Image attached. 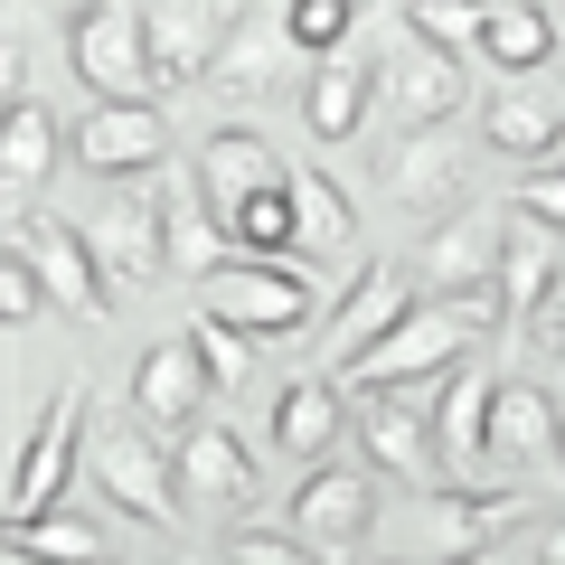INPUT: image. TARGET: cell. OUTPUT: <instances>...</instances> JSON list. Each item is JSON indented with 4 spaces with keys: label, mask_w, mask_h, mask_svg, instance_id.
Wrapping results in <instances>:
<instances>
[{
    "label": "cell",
    "mask_w": 565,
    "mask_h": 565,
    "mask_svg": "<svg viewBox=\"0 0 565 565\" xmlns=\"http://www.w3.org/2000/svg\"><path fill=\"white\" fill-rule=\"evenodd\" d=\"M490 462H556V396L527 377H500V405H490Z\"/></svg>",
    "instance_id": "30"
},
{
    "label": "cell",
    "mask_w": 565,
    "mask_h": 565,
    "mask_svg": "<svg viewBox=\"0 0 565 565\" xmlns=\"http://www.w3.org/2000/svg\"><path fill=\"white\" fill-rule=\"evenodd\" d=\"M396 20L415 29V39L452 47V57H481V0H405Z\"/></svg>",
    "instance_id": "34"
},
{
    "label": "cell",
    "mask_w": 565,
    "mask_h": 565,
    "mask_svg": "<svg viewBox=\"0 0 565 565\" xmlns=\"http://www.w3.org/2000/svg\"><path fill=\"white\" fill-rule=\"evenodd\" d=\"M85 444H95V377H66L57 396H47L39 434L20 444V462H10V490H0V509L10 519H39V509L66 500V481L85 471Z\"/></svg>",
    "instance_id": "6"
},
{
    "label": "cell",
    "mask_w": 565,
    "mask_h": 565,
    "mask_svg": "<svg viewBox=\"0 0 565 565\" xmlns=\"http://www.w3.org/2000/svg\"><path fill=\"white\" fill-rule=\"evenodd\" d=\"M180 490H189V519L255 509V452H245L217 415H199V424L180 434Z\"/></svg>",
    "instance_id": "19"
},
{
    "label": "cell",
    "mask_w": 565,
    "mask_h": 565,
    "mask_svg": "<svg viewBox=\"0 0 565 565\" xmlns=\"http://www.w3.org/2000/svg\"><path fill=\"white\" fill-rule=\"evenodd\" d=\"M189 340H199V359H207V377H217V396H236V386L255 377V349H264V340H245L236 321L199 311V321H189Z\"/></svg>",
    "instance_id": "35"
},
{
    "label": "cell",
    "mask_w": 565,
    "mask_h": 565,
    "mask_svg": "<svg viewBox=\"0 0 565 565\" xmlns=\"http://www.w3.org/2000/svg\"><path fill=\"white\" fill-rule=\"evenodd\" d=\"M377 95L396 104L405 122H452V114L471 104V76H462V57H452V47L396 29V39L377 47Z\"/></svg>",
    "instance_id": "14"
},
{
    "label": "cell",
    "mask_w": 565,
    "mask_h": 565,
    "mask_svg": "<svg viewBox=\"0 0 565 565\" xmlns=\"http://www.w3.org/2000/svg\"><path fill=\"white\" fill-rule=\"evenodd\" d=\"M207 396H217V377H207V359H199V340H161V349H141V367H132V415L151 424V434H189V424L207 415Z\"/></svg>",
    "instance_id": "17"
},
{
    "label": "cell",
    "mask_w": 565,
    "mask_h": 565,
    "mask_svg": "<svg viewBox=\"0 0 565 565\" xmlns=\"http://www.w3.org/2000/svg\"><path fill=\"white\" fill-rule=\"evenodd\" d=\"M189 170H199V189L217 199L226 236H236V207H245V199H264L274 180H292V161H282L274 141L255 132V122H226V132H207V141H199V161H189Z\"/></svg>",
    "instance_id": "20"
},
{
    "label": "cell",
    "mask_w": 565,
    "mask_h": 565,
    "mask_svg": "<svg viewBox=\"0 0 565 565\" xmlns=\"http://www.w3.org/2000/svg\"><path fill=\"white\" fill-rule=\"evenodd\" d=\"M217 565H321V556H311V546L292 537V527H282V519H274V527H264V519H245L236 537L217 546Z\"/></svg>",
    "instance_id": "37"
},
{
    "label": "cell",
    "mask_w": 565,
    "mask_h": 565,
    "mask_svg": "<svg viewBox=\"0 0 565 565\" xmlns=\"http://www.w3.org/2000/svg\"><path fill=\"white\" fill-rule=\"evenodd\" d=\"M546 161H556V170H565V132H556V151H546Z\"/></svg>",
    "instance_id": "44"
},
{
    "label": "cell",
    "mask_w": 565,
    "mask_h": 565,
    "mask_svg": "<svg viewBox=\"0 0 565 565\" xmlns=\"http://www.w3.org/2000/svg\"><path fill=\"white\" fill-rule=\"evenodd\" d=\"M444 377H415V386H359V444L377 471L396 481H452L444 462Z\"/></svg>",
    "instance_id": "7"
},
{
    "label": "cell",
    "mask_w": 565,
    "mask_h": 565,
    "mask_svg": "<svg viewBox=\"0 0 565 565\" xmlns=\"http://www.w3.org/2000/svg\"><path fill=\"white\" fill-rule=\"evenodd\" d=\"M10 245L39 264L57 321H104V311H114V274H104L95 236H85L76 217H57V207H47V217H20V226H10Z\"/></svg>",
    "instance_id": "10"
},
{
    "label": "cell",
    "mask_w": 565,
    "mask_h": 565,
    "mask_svg": "<svg viewBox=\"0 0 565 565\" xmlns=\"http://www.w3.org/2000/svg\"><path fill=\"white\" fill-rule=\"evenodd\" d=\"M556 481H565V396H556Z\"/></svg>",
    "instance_id": "42"
},
{
    "label": "cell",
    "mask_w": 565,
    "mask_h": 565,
    "mask_svg": "<svg viewBox=\"0 0 565 565\" xmlns=\"http://www.w3.org/2000/svg\"><path fill=\"white\" fill-rule=\"evenodd\" d=\"M405 311H415V274H405V264H377V255H367L359 274H349L340 321L321 330V367H330V377H349V367H359L367 349H377L386 330L405 321Z\"/></svg>",
    "instance_id": "16"
},
{
    "label": "cell",
    "mask_w": 565,
    "mask_h": 565,
    "mask_svg": "<svg viewBox=\"0 0 565 565\" xmlns=\"http://www.w3.org/2000/svg\"><path fill=\"white\" fill-rule=\"evenodd\" d=\"M0 104H29V39L20 29L0 39Z\"/></svg>",
    "instance_id": "39"
},
{
    "label": "cell",
    "mask_w": 565,
    "mask_h": 565,
    "mask_svg": "<svg viewBox=\"0 0 565 565\" xmlns=\"http://www.w3.org/2000/svg\"><path fill=\"white\" fill-rule=\"evenodd\" d=\"M161 199H170V274L207 282L226 255H236V236H226L217 199L199 189V170H161Z\"/></svg>",
    "instance_id": "24"
},
{
    "label": "cell",
    "mask_w": 565,
    "mask_h": 565,
    "mask_svg": "<svg viewBox=\"0 0 565 565\" xmlns=\"http://www.w3.org/2000/svg\"><path fill=\"white\" fill-rule=\"evenodd\" d=\"M292 199H302V245H292V255L302 264H349V274H359V207H349V189L330 180V170H302L292 161Z\"/></svg>",
    "instance_id": "28"
},
{
    "label": "cell",
    "mask_w": 565,
    "mask_h": 565,
    "mask_svg": "<svg viewBox=\"0 0 565 565\" xmlns=\"http://www.w3.org/2000/svg\"><path fill=\"white\" fill-rule=\"evenodd\" d=\"M85 481H95V490H104V509H122L132 527H161V537H180V527H189L180 444H161L141 415L95 424V444H85Z\"/></svg>",
    "instance_id": "2"
},
{
    "label": "cell",
    "mask_w": 565,
    "mask_h": 565,
    "mask_svg": "<svg viewBox=\"0 0 565 565\" xmlns=\"http://www.w3.org/2000/svg\"><path fill=\"white\" fill-rule=\"evenodd\" d=\"M481 565H490V556H481Z\"/></svg>",
    "instance_id": "45"
},
{
    "label": "cell",
    "mask_w": 565,
    "mask_h": 565,
    "mask_svg": "<svg viewBox=\"0 0 565 565\" xmlns=\"http://www.w3.org/2000/svg\"><path fill=\"white\" fill-rule=\"evenodd\" d=\"M66 151L95 180H151V170H170V122H161V104H85Z\"/></svg>",
    "instance_id": "13"
},
{
    "label": "cell",
    "mask_w": 565,
    "mask_h": 565,
    "mask_svg": "<svg viewBox=\"0 0 565 565\" xmlns=\"http://www.w3.org/2000/svg\"><path fill=\"white\" fill-rule=\"evenodd\" d=\"M500 255H509V207H452L424 236L415 282L424 292H490L500 282Z\"/></svg>",
    "instance_id": "15"
},
{
    "label": "cell",
    "mask_w": 565,
    "mask_h": 565,
    "mask_svg": "<svg viewBox=\"0 0 565 565\" xmlns=\"http://www.w3.org/2000/svg\"><path fill=\"white\" fill-rule=\"evenodd\" d=\"M462 170H471V141L452 132V122H405L396 141H386V199L405 207V217H452L462 207Z\"/></svg>",
    "instance_id": "12"
},
{
    "label": "cell",
    "mask_w": 565,
    "mask_h": 565,
    "mask_svg": "<svg viewBox=\"0 0 565 565\" xmlns=\"http://www.w3.org/2000/svg\"><path fill=\"white\" fill-rule=\"evenodd\" d=\"M199 311L236 321L245 340H311L321 330V292H311L302 264H282V255H226L199 282Z\"/></svg>",
    "instance_id": "4"
},
{
    "label": "cell",
    "mask_w": 565,
    "mask_h": 565,
    "mask_svg": "<svg viewBox=\"0 0 565 565\" xmlns=\"http://www.w3.org/2000/svg\"><path fill=\"white\" fill-rule=\"evenodd\" d=\"M245 10L255 0H151V76H161V95H189V85L217 76Z\"/></svg>",
    "instance_id": "11"
},
{
    "label": "cell",
    "mask_w": 565,
    "mask_h": 565,
    "mask_svg": "<svg viewBox=\"0 0 565 565\" xmlns=\"http://www.w3.org/2000/svg\"><path fill=\"white\" fill-rule=\"evenodd\" d=\"M367 104H377V57H367V47L311 57V76H302V122H311V141H349V132L367 122Z\"/></svg>",
    "instance_id": "23"
},
{
    "label": "cell",
    "mask_w": 565,
    "mask_h": 565,
    "mask_svg": "<svg viewBox=\"0 0 565 565\" xmlns=\"http://www.w3.org/2000/svg\"><path fill=\"white\" fill-rule=\"evenodd\" d=\"M85 236H95V255H104V274L114 282H161L170 274V199H161V180H104V207L85 217Z\"/></svg>",
    "instance_id": "9"
},
{
    "label": "cell",
    "mask_w": 565,
    "mask_h": 565,
    "mask_svg": "<svg viewBox=\"0 0 565 565\" xmlns=\"http://www.w3.org/2000/svg\"><path fill=\"white\" fill-rule=\"evenodd\" d=\"M47 170H57V122L39 104H10V122H0V207H10V226L39 217Z\"/></svg>",
    "instance_id": "27"
},
{
    "label": "cell",
    "mask_w": 565,
    "mask_h": 565,
    "mask_svg": "<svg viewBox=\"0 0 565 565\" xmlns=\"http://www.w3.org/2000/svg\"><path fill=\"white\" fill-rule=\"evenodd\" d=\"M302 245V199H292V180H274L264 199L236 207V255H292Z\"/></svg>",
    "instance_id": "32"
},
{
    "label": "cell",
    "mask_w": 565,
    "mask_h": 565,
    "mask_svg": "<svg viewBox=\"0 0 565 565\" xmlns=\"http://www.w3.org/2000/svg\"><path fill=\"white\" fill-rule=\"evenodd\" d=\"M10 565H104V527L76 519V509L10 519Z\"/></svg>",
    "instance_id": "31"
},
{
    "label": "cell",
    "mask_w": 565,
    "mask_h": 565,
    "mask_svg": "<svg viewBox=\"0 0 565 565\" xmlns=\"http://www.w3.org/2000/svg\"><path fill=\"white\" fill-rule=\"evenodd\" d=\"M66 66L95 104H161V76H151V10L132 0H95L66 20Z\"/></svg>",
    "instance_id": "5"
},
{
    "label": "cell",
    "mask_w": 565,
    "mask_h": 565,
    "mask_svg": "<svg viewBox=\"0 0 565 565\" xmlns=\"http://www.w3.org/2000/svg\"><path fill=\"white\" fill-rule=\"evenodd\" d=\"M546 57H556V10L546 0H481V66L537 76Z\"/></svg>",
    "instance_id": "29"
},
{
    "label": "cell",
    "mask_w": 565,
    "mask_h": 565,
    "mask_svg": "<svg viewBox=\"0 0 565 565\" xmlns=\"http://www.w3.org/2000/svg\"><path fill=\"white\" fill-rule=\"evenodd\" d=\"M377 509H386V500H377V481H367V471L321 462L302 490H292V500H282V527H292V537H302L321 565H359L367 537H377Z\"/></svg>",
    "instance_id": "8"
},
{
    "label": "cell",
    "mask_w": 565,
    "mask_h": 565,
    "mask_svg": "<svg viewBox=\"0 0 565 565\" xmlns=\"http://www.w3.org/2000/svg\"><path fill=\"white\" fill-rule=\"evenodd\" d=\"M537 340L565 349V274H556V292H546V311H537Z\"/></svg>",
    "instance_id": "41"
},
{
    "label": "cell",
    "mask_w": 565,
    "mask_h": 565,
    "mask_svg": "<svg viewBox=\"0 0 565 565\" xmlns=\"http://www.w3.org/2000/svg\"><path fill=\"white\" fill-rule=\"evenodd\" d=\"M302 57L292 47V29H282V0H255L236 20V39H226V57H217V76H207V95H226V104H264V95H282V66Z\"/></svg>",
    "instance_id": "21"
},
{
    "label": "cell",
    "mask_w": 565,
    "mask_h": 565,
    "mask_svg": "<svg viewBox=\"0 0 565 565\" xmlns=\"http://www.w3.org/2000/svg\"><path fill=\"white\" fill-rule=\"evenodd\" d=\"M282 29L302 57H340V47H359V0H282Z\"/></svg>",
    "instance_id": "33"
},
{
    "label": "cell",
    "mask_w": 565,
    "mask_h": 565,
    "mask_svg": "<svg viewBox=\"0 0 565 565\" xmlns=\"http://www.w3.org/2000/svg\"><path fill=\"white\" fill-rule=\"evenodd\" d=\"M509 527H527L519 490L396 481V500L377 509V537H367V565H481Z\"/></svg>",
    "instance_id": "1"
},
{
    "label": "cell",
    "mask_w": 565,
    "mask_h": 565,
    "mask_svg": "<svg viewBox=\"0 0 565 565\" xmlns=\"http://www.w3.org/2000/svg\"><path fill=\"white\" fill-rule=\"evenodd\" d=\"M500 321V302L490 292H434V302H415L396 330H386L377 349H367L359 367H349L340 386H415V377H452V367L481 349V330Z\"/></svg>",
    "instance_id": "3"
},
{
    "label": "cell",
    "mask_w": 565,
    "mask_h": 565,
    "mask_svg": "<svg viewBox=\"0 0 565 565\" xmlns=\"http://www.w3.org/2000/svg\"><path fill=\"white\" fill-rule=\"evenodd\" d=\"M490 405H500V367L471 349V359L444 377V415H434V424H444L452 481H481V471H490Z\"/></svg>",
    "instance_id": "22"
},
{
    "label": "cell",
    "mask_w": 565,
    "mask_h": 565,
    "mask_svg": "<svg viewBox=\"0 0 565 565\" xmlns=\"http://www.w3.org/2000/svg\"><path fill=\"white\" fill-rule=\"evenodd\" d=\"M340 424H349V396L340 377H292L274 396V452H292V462H330V444H340Z\"/></svg>",
    "instance_id": "26"
},
{
    "label": "cell",
    "mask_w": 565,
    "mask_h": 565,
    "mask_svg": "<svg viewBox=\"0 0 565 565\" xmlns=\"http://www.w3.org/2000/svg\"><path fill=\"white\" fill-rule=\"evenodd\" d=\"M509 207H527V217H546V226L565 236V170H556V161H546V170H527V180L509 189Z\"/></svg>",
    "instance_id": "38"
},
{
    "label": "cell",
    "mask_w": 565,
    "mask_h": 565,
    "mask_svg": "<svg viewBox=\"0 0 565 565\" xmlns=\"http://www.w3.org/2000/svg\"><path fill=\"white\" fill-rule=\"evenodd\" d=\"M39 10H57V20H76V10H95V0H39Z\"/></svg>",
    "instance_id": "43"
},
{
    "label": "cell",
    "mask_w": 565,
    "mask_h": 565,
    "mask_svg": "<svg viewBox=\"0 0 565 565\" xmlns=\"http://www.w3.org/2000/svg\"><path fill=\"white\" fill-rule=\"evenodd\" d=\"M471 132H481V151H500V161H546L565 122L546 114V104L527 95L519 76H500L490 95H471Z\"/></svg>",
    "instance_id": "25"
},
{
    "label": "cell",
    "mask_w": 565,
    "mask_h": 565,
    "mask_svg": "<svg viewBox=\"0 0 565 565\" xmlns=\"http://www.w3.org/2000/svg\"><path fill=\"white\" fill-rule=\"evenodd\" d=\"M556 274H565V236H556L546 217H527V207H509V255H500V282H490V302H500V330H509V340L546 311Z\"/></svg>",
    "instance_id": "18"
},
{
    "label": "cell",
    "mask_w": 565,
    "mask_h": 565,
    "mask_svg": "<svg viewBox=\"0 0 565 565\" xmlns=\"http://www.w3.org/2000/svg\"><path fill=\"white\" fill-rule=\"evenodd\" d=\"M527 565H565V519H537V537H527Z\"/></svg>",
    "instance_id": "40"
},
{
    "label": "cell",
    "mask_w": 565,
    "mask_h": 565,
    "mask_svg": "<svg viewBox=\"0 0 565 565\" xmlns=\"http://www.w3.org/2000/svg\"><path fill=\"white\" fill-rule=\"evenodd\" d=\"M47 282H39V264L20 255V245H0V330H29V321H47Z\"/></svg>",
    "instance_id": "36"
}]
</instances>
